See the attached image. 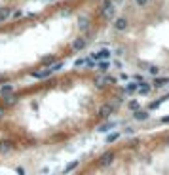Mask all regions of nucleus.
Returning a JSON list of instances; mask_svg holds the SVG:
<instances>
[{
    "label": "nucleus",
    "instance_id": "15",
    "mask_svg": "<svg viewBox=\"0 0 169 175\" xmlns=\"http://www.w3.org/2000/svg\"><path fill=\"white\" fill-rule=\"evenodd\" d=\"M118 137H120V133H110L105 141H106V143H114V141H118Z\"/></svg>",
    "mask_w": 169,
    "mask_h": 175
},
{
    "label": "nucleus",
    "instance_id": "13",
    "mask_svg": "<svg viewBox=\"0 0 169 175\" xmlns=\"http://www.w3.org/2000/svg\"><path fill=\"white\" fill-rule=\"evenodd\" d=\"M74 48H76V50H84V48H86V40H84V38L74 40Z\"/></svg>",
    "mask_w": 169,
    "mask_h": 175
},
{
    "label": "nucleus",
    "instance_id": "11",
    "mask_svg": "<svg viewBox=\"0 0 169 175\" xmlns=\"http://www.w3.org/2000/svg\"><path fill=\"white\" fill-rule=\"evenodd\" d=\"M10 13H12V10H10V8H2V10H0V21L8 19V17H10Z\"/></svg>",
    "mask_w": 169,
    "mask_h": 175
},
{
    "label": "nucleus",
    "instance_id": "27",
    "mask_svg": "<svg viewBox=\"0 0 169 175\" xmlns=\"http://www.w3.org/2000/svg\"><path fill=\"white\" fill-rule=\"evenodd\" d=\"M135 2H137V4H139V6H145V4L148 2V0H135Z\"/></svg>",
    "mask_w": 169,
    "mask_h": 175
},
{
    "label": "nucleus",
    "instance_id": "22",
    "mask_svg": "<svg viewBox=\"0 0 169 175\" xmlns=\"http://www.w3.org/2000/svg\"><path fill=\"white\" fill-rule=\"evenodd\" d=\"M108 8H112V0H105L103 2V10H108Z\"/></svg>",
    "mask_w": 169,
    "mask_h": 175
},
{
    "label": "nucleus",
    "instance_id": "10",
    "mask_svg": "<svg viewBox=\"0 0 169 175\" xmlns=\"http://www.w3.org/2000/svg\"><path fill=\"white\" fill-rule=\"evenodd\" d=\"M165 84H169V76H167V78H154V86L156 88H162Z\"/></svg>",
    "mask_w": 169,
    "mask_h": 175
},
{
    "label": "nucleus",
    "instance_id": "8",
    "mask_svg": "<svg viewBox=\"0 0 169 175\" xmlns=\"http://www.w3.org/2000/svg\"><path fill=\"white\" fill-rule=\"evenodd\" d=\"M13 93V86H2V90H0V95L2 97H8V95H12Z\"/></svg>",
    "mask_w": 169,
    "mask_h": 175
},
{
    "label": "nucleus",
    "instance_id": "19",
    "mask_svg": "<svg viewBox=\"0 0 169 175\" xmlns=\"http://www.w3.org/2000/svg\"><path fill=\"white\" fill-rule=\"evenodd\" d=\"M160 103H162V101H152L150 105H148V110H154V109H158V107H160Z\"/></svg>",
    "mask_w": 169,
    "mask_h": 175
},
{
    "label": "nucleus",
    "instance_id": "1",
    "mask_svg": "<svg viewBox=\"0 0 169 175\" xmlns=\"http://www.w3.org/2000/svg\"><path fill=\"white\" fill-rule=\"evenodd\" d=\"M110 57V50H99V51H93L91 53V61H101V59H108Z\"/></svg>",
    "mask_w": 169,
    "mask_h": 175
},
{
    "label": "nucleus",
    "instance_id": "14",
    "mask_svg": "<svg viewBox=\"0 0 169 175\" xmlns=\"http://www.w3.org/2000/svg\"><path fill=\"white\" fill-rule=\"evenodd\" d=\"M114 126H116V122H108V124L101 126V128H99V130H97V131H108V130H112V128H114Z\"/></svg>",
    "mask_w": 169,
    "mask_h": 175
},
{
    "label": "nucleus",
    "instance_id": "9",
    "mask_svg": "<svg viewBox=\"0 0 169 175\" xmlns=\"http://www.w3.org/2000/svg\"><path fill=\"white\" fill-rule=\"evenodd\" d=\"M135 120H148L146 110H135Z\"/></svg>",
    "mask_w": 169,
    "mask_h": 175
},
{
    "label": "nucleus",
    "instance_id": "16",
    "mask_svg": "<svg viewBox=\"0 0 169 175\" xmlns=\"http://www.w3.org/2000/svg\"><path fill=\"white\" fill-rule=\"evenodd\" d=\"M135 90H137V82H135V84H127L124 91H125V93H133Z\"/></svg>",
    "mask_w": 169,
    "mask_h": 175
},
{
    "label": "nucleus",
    "instance_id": "21",
    "mask_svg": "<svg viewBox=\"0 0 169 175\" xmlns=\"http://www.w3.org/2000/svg\"><path fill=\"white\" fill-rule=\"evenodd\" d=\"M129 109H131V110H139V103H137V101H131V103H129Z\"/></svg>",
    "mask_w": 169,
    "mask_h": 175
},
{
    "label": "nucleus",
    "instance_id": "2",
    "mask_svg": "<svg viewBox=\"0 0 169 175\" xmlns=\"http://www.w3.org/2000/svg\"><path fill=\"white\" fill-rule=\"evenodd\" d=\"M114 156H116L114 152H106V154H103V156L99 158V166H101V168H106L108 164H112V160H114Z\"/></svg>",
    "mask_w": 169,
    "mask_h": 175
},
{
    "label": "nucleus",
    "instance_id": "3",
    "mask_svg": "<svg viewBox=\"0 0 169 175\" xmlns=\"http://www.w3.org/2000/svg\"><path fill=\"white\" fill-rule=\"evenodd\" d=\"M32 76L36 80H44L48 78V76H52V69H44V70H36V73H32Z\"/></svg>",
    "mask_w": 169,
    "mask_h": 175
},
{
    "label": "nucleus",
    "instance_id": "7",
    "mask_svg": "<svg viewBox=\"0 0 169 175\" xmlns=\"http://www.w3.org/2000/svg\"><path fill=\"white\" fill-rule=\"evenodd\" d=\"M137 90H139V93H150L152 86L146 84V82H139V84H137Z\"/></svg>",
    "mask_w": 169,
    "mask_h": 175
},
{
    "label": "nucleus",
    "instance_id": "24",
    "mask_svg": "<svg viewBox=\"0 0 169 175\" xmlns=\"http://www.w3.org/2000/svg\"><path fill=\"white\" fill-rule=\"evenodd\" d=\"M6 103H8V105H12V103H15V97H12V95H8V97H6Z\"/></svg>",
    "mask_w": 169,
    "mask_h": 175
},
{
    "label": "nucleus",
    "instance_id": "4",
    "mask_svg": "<svg viewBox=\"0 0 169 175\" xmlns=\"http://www.w3.org/2000/svg\"><path fill=\"white\" fill-rule=\"evenodd\" d=\"M114 29L116 30H125L127 29V19L125 17H118L114 21Z\"/></svg>",
    "mask_w": 169,
    "mask_h": 175
},
{
    "label": "nucleus",
    "instance_id": "23",
    "mask_svg": "<svg viewBox=\"0 0 169 175\" xmlns=\"http://www.w3.org/2000/svg\"><path fill=\"white\" fill-rule=\"evenodd\" d=\"M133 78H135V82H137V84H139V82H145V76H142V74H135Z\"/></svg>",
    "mask_w": 169,
    "mask_h": 175
},
{
    "label": "nucleus",
    "instance_id": "25",
    "mask_svg": "<svg viewBox=\"0 0 169 175\" xmlns=\"http://www.w3.org/2000/svg\"><path fill=\"white\" fill-rule=\"evenodd\" d=\"M86 61H88V59H78V61H76V67H82V65H86Z\"/></svg>",
    "mask_w": 169,
    "mask_h": 175
},
{
    "label": "nucleus",
    "instance_id": "29",
    "mask_svg": "<svg viewBox=\"0 0 169 175\" xmlns=\"http://www.w3.org/2000/svg\"><path fill=\"white\" fill-rule=\"evenodd\" d=\"M4 116V107H0V118Z\"/></svg>",
    "mask_w": 169,
    "mask_h": 175
},
{
    "label": "nucleus",
    "instance_id": "18",
    "mask_svg": "<svg viewBox=\"0 0 169 175\" xmlns=\"http://www.w3.org/2000/svg\"><path fill=\"white\" fill-rule=\"evenodd\" d=\"M95 67H97V69H108V67H110V61H103V63H95Z\"/></svg>",
    "mask_w": 169,
    "mask_h": 175
},
{
    "label": "nucleus",
    "instance_id": "26",
    "mask_svg": "<svg viewBox=\"0 0 169 175\" xmlns=\"http://www.w3.org/2000/svg\"><path fill=\"white\" fill-rule=\"evenodd\" d=\"M105 12H106L108 17H114V10H112V8H110V10H105Z\"/></svg>",
    "mask_w": 169,
    "mask_h": 175
},
{
    "label": "nucleus",
    "instance_id": "5",
    "mask_svg": "<svg viewBox=\"0 0 169 175\" xmlns=\"http://www.w3.org/2000/svg\"><path fill=\"white\" fill-rule=\"evenodd\" d=\"M12 147H13V143L12 141H0V154H4V152H10L12 151Z\"/></svg>",
    "mask_w": 169,
    "mask_h": 175
},
{
    "label": "nucleus",
    "instance_id": "12",
    "mask_svg": "<svg viewBox=\"0 0 169 175\" xmlns=\"http://www.w3.org/2000/svg\"><path fill=\"white\" fill-rule=\"evenodd\" d=\"M110 112H114V109H112V107H108V105H105L103 109L99 110V116H106V114H110Z\"/></svg>",
    "mask_w": 169,
    "mask_h": 175
},
{
    "label": "nucleus",
    "instance_id": "28",
    "mask_svg": "<svg viewBox=\"0 0 169 175\" xmlns=\"http://www.w3.org/2000/svg\"><path fill=\"white\" fill-rule=\"evenodd\" d=\"M162 122H165V124H169V116H163V118H162Z\"/></svg>",
    "mask_w": 169,
    "mask_h": 175
},
{
    "label": "nucleus",
    "instance_id": "20",
    "mask_svg": "<svg viewBox=\"0 0 169 175\" xmlns=\"http://www.w3.org/2000/svg\"><path fill=\"white\" fill-rule=\"evenodd\" d=\"M19 17H23V12H21V10H15L13 15H12V19H19Z\"/></svg>",
    "mask_w": 169,
    "mask_h": 175
},
{
    "label": "nucleus",
    "instance_id": "17",
    "mask_svg": "<svg viewBox=\"0 0 169 175\" xmlns=\"http://www.w3.org/2000/svg\"><path fill=\"white\" fill-rule=\"evenodd\" d=\"M148 73L154 74V76H158V74H160V69H158V67H154V65H148Z\"/></svg>",
    "mask_w": 169,
    "mask_h": 175
},
{
    "label": "nucleus",
    "instance_id": "6",
    "mask_svg": "<svg viewBox=\"0 0 169 175\" xmlns=\"http://www.w3.org/2000/svg\"><path fill=\"white\" fill-rule=\"evenodd\" d=\"M80 166V160H72L70 164H66V166L63 168V173H70V171H74L76 168Z\"/></svg>",
    "mask_w": 169,
    "mask_h": 175
}]
</instances>
